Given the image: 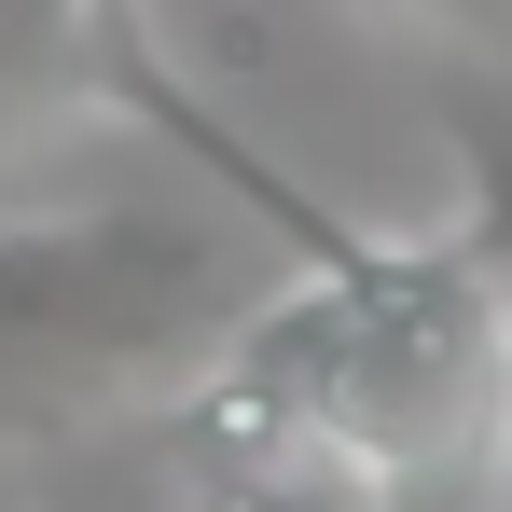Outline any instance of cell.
<instances>
[{
  "mask_svg": "<svg viewBox=\"0 0 512 512\" xmlns=\"http://www.w3.org/2000/svg\"><path fill=\"white\" fill-rule=\"evenodd\" d=\"M111 28L125 0H0V153L111 111Z\"/></svg>",
  "mask_w": 512,
  "mask_h": 512,
  "instance_id": "7a4b0ae2",
  "label": "cell"
},
{
  "mask_svg": "<svg viewBox=\"0 0 512 512\" xmlns=\"http://www.w3.org/2000/svg\"><path fill=\"white\" fill-rule=\"evenodd\" d=\"M457 222H471V250L512 277V139L499 125H457Z\"/></svg>",
  "mask_w": 512,
  "mask_h": 512,
  "instance_id": "277c9868",
  "label": "cell"
},
{
  "mask_svg": "<svg viewBox=\"0 0 512 512\" xmlns=\"http://www.w3.org/2000/svg\"><path fill=\"white\" fill-rule=\"evenodd\" d=\"M180 512H402V485L374 471V457H346V443H250V457H222V471H194Z\"/></svg>",
  "mask_w": 512,
  "mask_h": 512,
  "instance_id": "3957f363",
  "label": "cell"
},
{
  "mask_svg": "<svg viewBox=\"0 0 512 512\" xmlns=\"http://www.w3.org/2000/svg\"><path fill=\"white\" fill-rule=\"evenodd\" d=\"M443 14H457V28H499V0H443Z\"/></svg>",
  "mask_w": 512,
  "mask_h": 512,
  "instance_id": "5b68a950",
  "label": "cell"
},
{
  "mask_svg": "<svg viewBox=\"0 0 512 512\" xmlns=\"http://www.w3.org/2000/svg\"><path fill=\"white\" fill-rule=\"evenodd\" d=\"M263 305V277L208 208H84L0 222V443L111 416L125 388L194 374Z\"/></svg>",
  "mask_w": 512,
  "mask_h": 512,
  "instance_id": "6da1fadb",
  "label": "cell"
}]
</instances>
